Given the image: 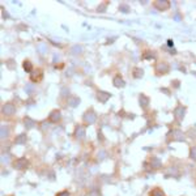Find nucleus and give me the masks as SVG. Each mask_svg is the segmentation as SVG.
<instances>
[{"mask_svg": "<svg viewBox=\"0 0 196 196\" xmlns=\"http://www.w3.org/2000/svg\"><path fill=\"white\" fill-rule=\"evenodd\" d=\"M28 165H29V161H28L26 158H20L18 161H16V169H18V170L26 169Z\"/></svg>", "mask_w": 196, "mask_h": 196, "instance_id": "nucleus-3", "label": "nucleus"}, {"mask_svg": "<svg viewBox=\"0 0 196 196\" xmlns=\"http://www.w3.org/2000/svg\"><path fill=\"white\" fill-rule=\"evenodd\" d=\"M141 75H143V71H141V69H139V68H136V69H135V73H134V76H135V77H140Z\"/></svg>", "mask_w": 196, "mask_h": 196, "instance_id": "nucleus-10", "label": "nucleus"}, {"mask_svg": "<svg viewBox=\"0 0 196 196\" xmlns=\"http://www.w3.org/2000/svg\"><path fill=\"white\" fill-rule=\"evenodd\" d=\"M15 111H16V109L12 103H7L3 106V113L4 114H9V115H11V114H13Z\"/></svg>", "mask_w": 196, "mask_h": 196, "instance_id": "nucleus-4", "label": "nucleus"}, {"mask_svg": "<svg viewBox=\"0 0 196 196\" xmlns=\"http://www.w3.org/2000/svg\"><path fill=\"white\" fill-rule=\"evenodd\" d=\"M22 67H24V69H25L26 72L32 73V71H33V64L29 62V60H25V62L22 63Z\"/></svg>", "mask_w": 196, "mask_h": 196, "instance_id": "nucleus-7", "label": "nucleus"}, {"mask_svg": "<svg viewBox=\"0 0 196 196\" xmlns=\"http://www.w3.org/2000/svg\"><path fill=\"white\" fill-rule=\"evenodd\" d=\"M114 85L118 86V88H120V86L124 85V83L122 81V77H120L119 75H118V76H115V79H114Z\"/></svg>", "mask_w": 196, "mask_h": 196, "instance_id": "nucleus-8", "label": "nucleus"}, {"mask_svg": "<svg viewBox=\"0 0 196 196\" xmlns=\"http://www.w3.org/2000/svg\"><path fill=\"white\" fill-rule=\"evenodd\" d=\"M149 196H166V195H165V192H163L161 188H154V190L150 191Z\"/></svg>", "mask_w": 196, "mask_h": 196, "instance_id": "nucleus-6", "label": "nucleus"}, {"mask_svg": "<svg viewBox=\"0 0 196 196\" xmlns=\"http://www.w3.org/2000/svg\"><path fill=\"white\" fill-rule=\"evenodd\" d=\"M43 79V71L41 68H36L33 69L32 73H30V80L33 83H39V81Z\"/></svg>", "mask_w": 196, "mask_h": 196, "instance_id": "nucleus-1", "label": "nucleus"}, {"mask_svg": "<svg viewBox=\"0 0 196 196\" xmlns=\"http://www.w3.org/2000/svg\"><path fill=\"white\" fill-rule=\"evenodd\" d=\"M154 5H156V7L161 5L158 9H161V11H163V9H167V8H169L170 3H169V1H163V0H162V1H156V3H154Z\"/></svg>", "mask_w": 196, "mask_h": 196, "instance_id": "nucleus-5", "label": "nucleus"}, {"mask_svg": "<svg viewBox=\"0 0 196 196\" xmlns=\"http://www.w3.org/2000/svg\"><path fill=\"white\" fill-rule=\"evenodd\" d=\"M56 196H71V193L68 191H60V192L56 193Z\"/></svg>", "mask_w": 196, "mask_h": 196, "instance_id": "nucleus-11", "label": "nucleus"}, {"mask_svg": "<svg viewBox=\"0 0 196 196\" xmlns=\"http://www.w3.org/2000/svg\"><path fill=\"white\" fill-rule=\"evenodd\" d=\"M98 99H99V101L101 102H105L107 99V98H110V94H105V95H102V93H98Z\"/></svg>", "mask_w": 196, "mask_h": 196, "instance_id": "nucleus-9", "label": "nucleus"}, {"mask_svg": "<svg viewBox=\"0 0 196 196\" xmlns=\"http://www.w3.org/2000/svg\"><path fill=\"white\" fill-rule=\"evenodd\" d=\"M60 118H62V115H60V111L59 110H54L52 113H50L48 120H50L51 123H58L60 120Z\"/></svg>", "mask_w": 196, "mask_h": 196, "instance_id": "nucleus-2", "label": "nucleus"}]
</instances>
